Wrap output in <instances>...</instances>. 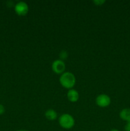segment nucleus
I'll list each match as a JSON object with an SVG mask.
<instances>
[{"label":"nucleus","mask_w":130,"mask_h":131,"mask_svg":"<svg viewBox=\"0 0 130 131\" xmlns=\"http://www.w3.org/2000/svg\"><path fill=\"white\" fill-rule=\"evenodd\" d=\"M60 84L66 89H72L76 83V78L73 74L70 72H64L59 78Z\"/></svg>","instance_id":"1"},{"label":"nucleus","mask_w":130,"mask_h":131,"mask_svg":"<svg viewBox=\"0 0 130 131\" xmlns=\"http://www.w3.org/2000/svg\"><path fill=\"white\" fill-rule=\"evenodd\" d=\"M67 98L71 102H77L79 99V93L76 90L70 89L67 93Z\"/></svg>","instance_id":"6"},{"label":"nucleus","mask_w":130,"mask_h":131,"mask_svg":"<svg viewBox=\"0 0 130 131\" xmlns=\"http://www.w3.org/2000/svg\"><path fill=\"white\" fill-rule=\"evenodd\" d=\"M5 111V107H4L3 105H2V104H0V115L4 114Z\"/></svg>","instance_id":"12"},{"label":"nucleus","mask_w":130,"mask_h":131,"mask_svg":"<svg viewBox=\"0 0 130 131\" xmlns=\"http://www.w3.org/2000/svg\"><path fill=\"white\" fill-rule=\"evenodd\" d=\"M45 116L47 120L53 121L57 118V114L55 110H52V109H49L45 113Z\"/></svg>","instance_id":"8"},{"label":"nucleus","mask_w":130,"mask_h":131,"mask_svg":"<svg viewBox=\"0 0 130 131\" xmlns=\"http://www.w3.org/2000/svg\"><path fill=\"white\" fill-rule=\"evenodd\" d=\"M59 60H62V61H64V60H66L68 58V53L66 51H62L59 54Z\"/></svg>","instance_id":"9"},{"label":"nucleus","mask_w":130,"mask_h":131,"mask_svg":"<svg viewBox=\"0 0 130 131\" xmlns=\"http://www.w3.org/2000/svg\"><path fill=\"white\" fill-rule=\"evenodd\" d=\"M125 131H130V122H127L124 126Z\"/></svg>","instance_id":"11"},{"label":"nucleus","mask_w":130,"mask_h":131,"mask_svg":"<svg viewBox=\"0 0 130 131\" xmlns=\"http://www.w3.org/2000/svg\"><path fill=\"white\" fill-rule=\"evenodd\" d=\"M14 10L17 15L19 16H25L29 12V6L25 2L19 1L15 5Z\"/></svg>","instance_id":"3"},{"label":"nucleus","mask_w":130,"mask_h":131,"mask_svg":"<svg viewBox=\"0 0 130 131\" xmlns=\"http://www.w3.org/2000/svg\"><path fill=\"white\" fill-rule=\"evenodd\" d=\"M52 69L54 73L57 74H62L64 72L66 65L63 61L61 60H56L52 64Z\"/></svg>","instance_id":"4"},{"label":"nucleus","mask_w":130,"mask_h":131,"mask_svg":"<svg viewBox=\"0 0 130 131\" xmlns=\"http://www.w3.org/2000/svg\"><path fill=\"white\" fill-rule=\"evenodd\" d=\"M96 103L99 107H106L110 104V97L106 94L99 95L96 99Z\"/></svg>","instance_id":"5"},{"label":"nucleus","mask_w":130,"mask_h":131,"mask_svg":"<svg viewBox=\"0 0 130 131\" xmlns=\"http://www.w3.org/2000/svg\"><path fill=\"white\" fill-rule=\"evenodd\" d=\"M59 124L63 129H70L75 125V119L70 114H62L59 118Z\"/></svg>","instance_id":"2"},{"label":"nucleus","mask_w":130,"mask_h":131,"mask_svg":"<svg viewBox=\"0 0 130 131\" xmlns=\"http://www.w3.org/2000/svg\"><path fill=\"white\" fill-rule=\"evenodd\" d=\"M110 131H119V130H117V129H112V130Z\"/></svg>","instance_id":"13"},{"label":"nucleus","mask_w":130,"mask_h":131,"mask_svg":"<svg viewBox=\"0 0 130 131\" xmlns=\"http://www.w3.org/2000/svg\"><path fill=\"white\" fill-rule=\"evenodd\" d=\"M93 3H94V5H97V6H101L105 3V1L104 0H94L93 1Z\"/></svg>","instance_id":"10"},{"label":"nucleus","mask_w":130,"mask_h":131,"mask_svg":"<svg viewBox=\"0 0 130 131\" xmlns=\"http://www.w3.org/2000/svg\"><path fill=\"white\" fill-rule=\"evenodd\" d=\"M17 131H29V130H18Z\"/></svg>","instance_id":"14"},{"label":"nucleus","mask_w":130,"mask_h":131,"mask_svg":"<svg viewBox=\"0 0 130 131\" xmlns=\"http://www.w3.org/2000/svg\"><path fill=\"white\" fill-rule=\"evenodd\" d=\"M119 116L121 120L126 122H130V108H124L119 113Z\"/></svg>","instance_id":"7"}]
</instances>
